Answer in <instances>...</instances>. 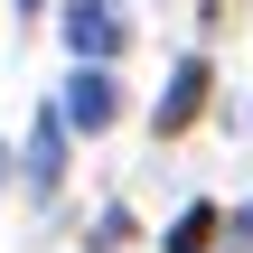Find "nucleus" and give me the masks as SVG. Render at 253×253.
<instances>
[{
    "instance_id": "f257e3e1",
    "label": "nucleus",
    "mask_w": 253,
    "mask_h": 253,
    "mask_svg": "<svg viewBox=\"0 0 253 253\" xmlns=\"http://www.w3.org/2000/svg\"><path fill=\"white\" fill-rule=\"evenodd\" d=\"M56 28H66L75 66H113V56L131 47V19H122V0H56Z\"/></svg>"
},
{
    "instance_id": "f03ea898",
    "label": "nucleus",
    "mask_w": 253,
    "mask_h": 253,
    "mask_svg": "<svg viewBox=\"0 0 253 253\" xmlns=\"http://www.w3.org/2000/svg\"><path fill=\"white\" fill-rule=\"evenodd\" d=\"M56 103H66V122H75V131H103V122L122 113V84H113V66H75Z\"/></svg>"
},
{
    "instance_id": "7ed1b4c3",
    "label": "nucleus",
    "mask_w": 253,
    "mask_h": 253,
    "mask_svg": "<svg viewBox=\"0 0 253 253\" xmlns=\"http://www.w3.org/2000/svg\"><path fill=\"white\" fill-rule=\"evenodd\" d=\"M197 113H207V56H178L169 84H160V113H150V122H160V141H169V131H188Z\"/></svg>"
},
{
    "instance_id": "20e7f679",
    "label": "nucleus",
    "mask_w": 253,
    "mask_h": 253,
    "mask_svg": "<svg viewBox=\"0 0 253 253\" xmlns=\"http://www.w3.org/2000/svg\"><path fill=\"white\" fill-rule=\"evenodd\" d=\"M66 131H75V122H66V103H47V113H38V131H28V188H56V178H66Z\"/></svg>"
},
{
    "instance_id": "39448f33",
    "label": "nucleus",
    "mask_w": 253,
    "mask_h": 253,
    "mask_svg": "<svg viewBox=\"0 0 253 253\" xmlns=\"http://www.w3.org/2000/svg\"><path fill=\"white\" fill-rule=\"evenodd\" d=\"M207 235H216V207H188V216L169 225V253H207Z\"/></svg>"
},
{
    "instance_id": "423d86ee",
    "label": "nucleus",
    "mask_w": 253,
    "mask_h": 253,
    "mask_svg": "<svg viewBox=\"0 0 253 253\" xmlns=\"http://www.w3.org/2000/svg\"><path fill=\"white\" fill-rule=\"evenodd\" d=\"M19 9H47V0H19Z\"/></svg>"
}]
</instances>
